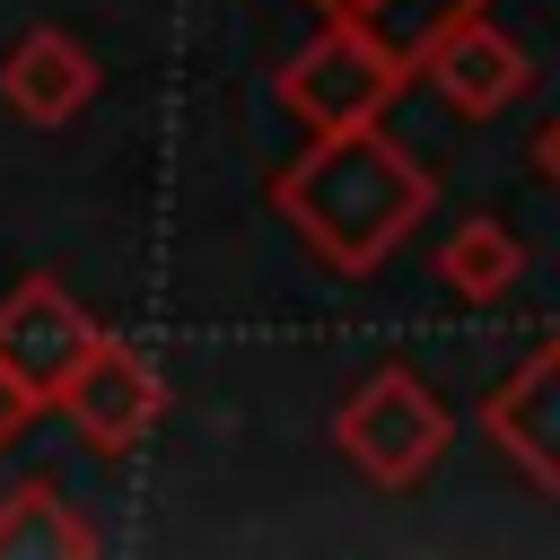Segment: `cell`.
<instances>
[{"label": "cell", "instance_id": "9c48e42d", "mask_svg": "<svg viewBox=\"0 0 560 560\" xmlns=\"http://www.w3.org/2000/svg\"><path fill=\"white\" fill-rule=\"evenodd\" d=\"M88 551H96V534L61 508L52 481H26L0 499V560H88Z\"/></svg>", "mask_w": 560, "mask_h": 560}, {"label": "cell", "instance_id": "277c9868", "mask_svg": "<svg viewBox=\"0 0 560 560\" xmlns=\"http://www.w3.org/2000/svg\"><path fill=\"white\" fill-rule=\"evenodd\" d=\"M52 402L70 411V429H79L96 455H122V446H140V438L158 429V411H166V385H158L149 350H131V341L96 332V341L79 350V368L52 385Z\"/></svg>", "mask_w": 560, "mask_h": 560}, {"label": "cell", "instance_id": "7a4b0ae2", "mask_svg": "<svg viewBox=\"0 0 560 560\" xmlns=\"http://www.w3.org/2000/svg\"><path fill=\"white\" fill-rule=\"evenodd\" d=\"M402 79H411V52H402V44H385V35L359 26V18H332V26L280 70V105H289L298 122H315V131H332V122H376V114L402 96Z\"/></svg>", "mask_w": 560, "mask_h": 560}, {"label": "cell", "instance_id": "30bf717a", "mask_svg": "<svg viewBox=\"0 0 560 560\" xmlns=\"http://www.w3.org/2000/svg\"><path fill=\"white\" fill-rule=\"evenodd\" d=\"M516 271H525V245H516L499 219H464V228L438 245V280H446L455 298H472V306L508 298V289H516Z\"/></svg>", "mask_w": 560, "mask_h": 560}, {"label": "cell", "instance_id": "52a82bcc", "mask_svg": "<svg viewBox=\"0 0 560 560\" xmlns=\"http://www.w3.org/2000/svg\"><path fill=\"white\" fill-rule=\"evenodd\" d=\"M481 429L525 464V481H542L560 499V341H542L490 402H481Z\"/></svg>", "mask_w": 560, "mask_h": 560}, {"label": "cell", "instance_id": "7c38bea8", "mask_svg": "<svg viewBox=\"0 0 560 560\" xmlns=\"http://www.w3.org/2000/svg\"><path fill=\"white\" fill-rule=\"evenodd\" d=\"M35 411H44V402H35V394H26V385H18L9 368H0V455H9V446H18L26 429H35Z\"/></svg>", "mask_w": 560, "mask_h": 560}, {"label": "cell", "instance_id": "8fae6325", "mask_svg": "<svg viewBox=\"0 0 560 560\" xmlns=\"http://www.w3.org/2000/svg\"><path fill=\"white\" fill-rule=\"evenodd\" d=\"M315 9H332V18H359V26H376V18H402L411 35H402V52H420L446 18H472V9H490V0H315Z\"/></svg>", "mask_w": 560, "mask_h": 560}, {"label": "cell", "instance_id": "6da1fadb", "mask_svg": "<svg viewBox=\"0 0 560 560\" xmlns=\"http://www.w3.org/2000/svg\"><path fill=\"white\" fill-rule=\"evenodd\" d=\"M271 201H280V219H289L332 271H376V262L429 219L438 184H429V166H420L402 140H385L376 122H332V131H315V149H306L298 166L271 175Z\"/></svg>", "mask_w": 560, "mask_h": 560}, {"label": "cell", "instance_id": "4fadbf2b", "mask_svg": "<svg viewBox=\"0 0 560 560\" xmlns=\"http://www.w3.org/2000/svg\"><path fill=\"white\" fill-rule=\"evenodd\" d=\"M534 166H542V184H560V114L534 131Z\"/></svg>", "mask_w": 560, "mask_h": 560}, {"label": "cell", "instance_id": "3957f363", "mask_svg": "<svg viewBox=\"0 0 560 560\" xmlns=\"http://www.w3.org/2000/svg\"><path fill=\"white\" fill-rule=\"evenodd\" d=\"M341 446H350V464L376 481V490H411L438 455H446V438H455V420H446V402L411 376V368H376L350 402H341Z\"/></svg>", "mask_w": 560, "mask_h": 560}, {"label": "cell", "instance_id": "5b68a950", "mask_svg": "<svg viewBox=\"0 0 560 560\" xmlns=\"http://www.w3.org/2000/svg\"><path fill=\"white\" fill-rule=\"evenodd\" d=\"M411 70H420L455 114H472V122H481V114H499V105H516V96L534 88L525 44H516V35H499L481 9H472V18H446V26L411 52Z\"/></svg>", "mask_w": 560, "mask_h": 560}, {"label": "cell", "instance_id": "8992f818", "mask_svg": "<svg viewBox=\"0 0 560 560\" xmlns=\"http://www.w3.org/2000/svg\"><path fill=\"white\" fill-rule=\"evenodd\" d=\"M88 341H96V324H88V306H79L61 280H18V289L0 298V368H9L35 402H52V385L79 368Z\"/></svg>", "mask_w": 560, "mask_h": 560}, {"label": "cell", "instance_id": "ba28073f", "mask_svg": "<svg viewBox=\"0 0 560 560\" xmlns=\"http://www.w3.org/2000/svg\"><path fill=\"white\" fill-rule=\"evenodd\" d=\"M0 96H9L26 122H70V114L96 96V61H88L61 26H35V35L0 61Z\"/></svg>", "mask_w": 560, "mask_h": 560}]
</instances>
